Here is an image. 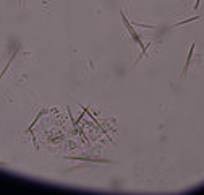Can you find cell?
<instances>
[{"instance_id":"cell-1","label":"cell","mask_w":204,"mask_h":195,"mask_svg":"<svg viewBox=\"0 0 204 195\" xmlns=\"http://www.w3.org/2000/svg\"><path fill=\"white\" fill-rule=\"evenodd\" d=\"M193 50H194V44L191 46V49H189V54H188V59H186V64H185V68H183V77L188 73V68H189V64H191V59H193Z\"/></svg>"},{"instance_id":"cell-2","label":"cell","mask_w":204,"mask_h":195,"mask_svg":"<svg viewBox=\"0 0 204 195\" xmlns=\"http://www.w3.org/2000/svg\"><path fill=\"white\" fill-rule=\"evenodd\" d=\"M194 20H199V16H194V18H189V20H183V21H178L175 26H180V25H185V23H189V21H194Z\"/></svg>"},{"instance_id":"cell-3","label":"cell","mask_w":204,"mask_h":195,"mask_svg":"<svg viewBox=\"0 0 204 195\" xmlns=\"http://www.w3.org/2000/svg\"><path fill=\"white\" fill-rule=\"evenodd\" d=\"M199 3H201V0H196V3H194V10H198V8H199Z\"/></svg>"}]
</instances>
